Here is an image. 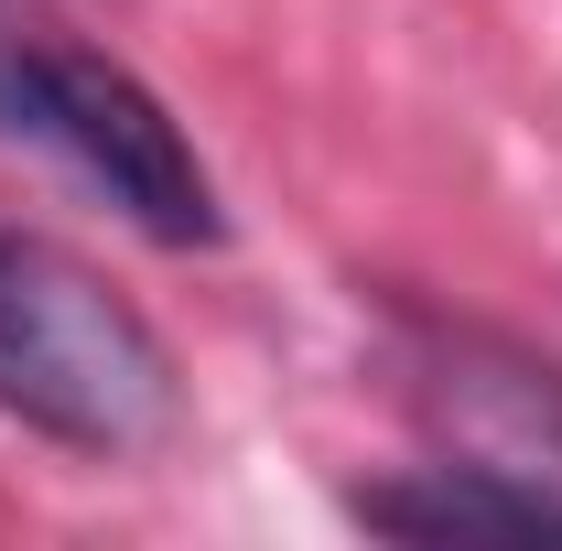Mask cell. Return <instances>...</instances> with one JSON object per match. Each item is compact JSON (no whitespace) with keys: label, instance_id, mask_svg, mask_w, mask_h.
Returning <instances> with one entry per match:
<instances>
[{"label":"cell","instance_id":"cell-1","mask_svg":"<svg viewBox=\"0 0 562 551\" xmlns=\"http://www.w3.org/2000/svg\"><path fill=\"white\" fill-rule=\"evenodd\" d=\"M0 140L55 162L66 184H87L151 249H206L227 227L216 173L184 140V120L120 55H98L87 33H66L44 0H0Z\"/></svg>","mask_w":562,"mask_h":551},{"label":"cell","instance_id":"cell-3","mask_svg":"<svg viewBox=\"0 0 562 551\" xmlns=\"http://www.w3.org/2000/svg\"><path fill=\"white\" fill-rule=\"evenodd\" d=\"M357 519L401 541H541L562 530V486H530L508 465H422L401 486H368Z\"/></svg>","mask_w":562,"mask_h":551},{"label":"cell","instance_id":"cell-2","mask_svg":"<svg viewBox=\"0 0 562 551\" xmlns=\"http://www.w3.org/2000/svg\"><path fill=\"white\" fill-rule=\"evenodd\" d=\"M0 421L66 454H151L184 421V368L151 314L33 227H0Z\"/></svg>","mask_w":562,"mask_h":551}]
</instances>
